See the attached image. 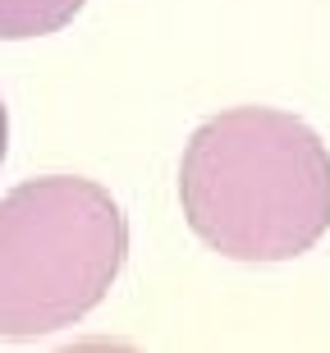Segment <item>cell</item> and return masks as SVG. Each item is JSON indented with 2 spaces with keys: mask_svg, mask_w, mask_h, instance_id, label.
<instances>
[{
  "mask_svg": "<svg viewBox=\"0 0 330 353\" xmlns=\"http://www.w3.org/2000/svg\"><path fill=\"white\" fill-rule=\"evenodd\" d=\"M83 0H0V41L46 37L74 23Z\"/></svg>",
  "mask_w": 330,
  "mask_h": 353,
  "instance_id": "cell-3",
  "label": "cell"
},
{
  "mask_svg": "<svg viewBox=\"0 0 330 353\" xmlns=\"http://www.w3.org/2000/svg\"><path fill=\"white\" fill-rule=\"evenodd\" d=\"M179 202L220 257L289 262L330 230V152L289 110L234 105L188 138Z\"/></svg>",
  "mask_w": 330,
  "mask_h": 353,
  "instance_id": "cell-1",
  "label": "cell"
},
{
  "mask_svg": "<svg viewBox=\"0 0 330 353\" xmlns=\"http://www.w3.org/2000/svg\"><path fill=\"white\" fill-rule=\"evenodd\" d=\"M129 257V221L92 179L46 174L0 197V335H51L92 312Z\"/></svg>",
  "mask_w": 330,
  "mask_h": 353,
  "instance_id": "cell-2",
  "label": "cell"
},
{
  "mask_svg": "<svg viewBox=\"0 0 330 353\" xmlns=\"http://www.w3.org/2000/svg\"><path fill=\"white\" fill-rule=\"evenodd\" d=\"M5 143H10V115H5V101H0V165H5Z\"/></svg>",
  "mask_w": 330,
  "mask_h": 353,
  "instance_id": "cell-4",
  "label": "cell"
}]
</instances>
